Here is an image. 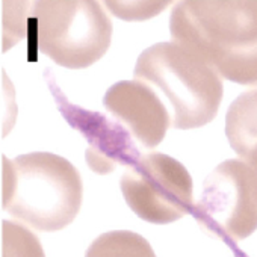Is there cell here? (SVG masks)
Instances as JSON below:
<instances>
[{"label":"cell","mask_w":257,"mask_h":257,"mask_svg":"<svg viewBox=\"0 0 257 257\" xmlns=\"http://www.w3.org/2000/svg\"><path fill=\"white\" fill-rule=\"evenodd\" d=\"M119 188L127 206L152 224L174 222L194 206L189 171L164 153L141 155L121 176Z\"/></svg>","instance_id":"cell-5"},{"label":"cell","mask_w":257,"mask_h":257,"mask_svg":"<svg viewBox=\"0 0 257 257\" xmlns=\"http://www.w3.org/2000/svg\"><path fill=\"white\" fill-rule=\"evenodd\" d=\"M230 147L249 165L257 180V86L234 98L225 113Z\"/></svg>","instance_id":"cell-9"},{"label":"cell","mask_w":257,"mask_h":257,"mask_svg":"<svg viewBox=\"0 0 257 257\" xmlns=\"http://www.w3.org/2000/svg\"><path fill=\"white\" fill-rule=\"evenodd\" d=\"M29 2L31 0H17V13H13L10 0H4V53L25 37Z\"/></svg>","instance_id":"cell-13"},{"label":"cell","mask_w":257,"mask_h":257,"mask_svg":"<svg viewBox=\"0 0 257 257\" xmlns=\"http://www.w3.org/2000/svg\"><path fill=\"white\" fill-rule=\"evenodd\" d=\"M4 228V257H46L40 239L25 225L5 219Z\"/></svg>","instance_id":"cell-11"},{"label":"cell","mask_w":257,"mask_h":257,"mask_svg":"<svg viewBox=\"0 0 257 257\" xmlns=\"http://www.w3.org/2000/svg\"><path fill=\"white\" fill-rule=\"evenodd\" d=\"M134 76L164 95L173 128L189 131L209 124L222 101L218 71L174 41L146 49L137 59Z\"/></svg>","instance_id":"cell-3"},{"label":"cell","mask_w":257,"mask_h":257,"mask_svg":"<svg viewBox=\"0 0 257 257\" xmlns=\"http://www.w3.org/2000/svg\"><path fill=\"white\" fill-rule=\"evenodd\" d=\"M85 257H156V254L141 234L131 230H113L95 237Z\"/></svg>","instance_id":"cell-10"},{"label":"cell","mask_w":257,"mask_h":257,"mask_svg":"<svg viewBox=\"0 0 257 257\" xmlns=\"http://www.w3.org/2000/svg\"><path fill=\"white\" fill-rule=\"evenodd\" d=\"M106 110L121 122L143 149L158 147L171 127L170 112L159 94L143 80H119L104 94Z\"/></svg>","instance_id":"cell-8"},{"label":"cell","mask_w":257,"mask_h":257,"mask_svg":"<svg viewBox=\"0 0 257 257\" xmlns=\"http://www.w3.org/2000/svg\"><path fill=\"white\" fill-rule=\"evenodd\" d=\"M112 16L125 22H144L159 16L174 0H101Z\"/></svg>","instance_id":"cell-12"},{"label":"cell","mask_w":257,"mask_h":257,"mask_svg":"<svg viewBox=\"0 0 257 257\" xmlns=\"http://www.w3.org/2000/svg\"><path fill=\"white\" fill-rule=\"evenodd\" d=\"M83 183L77 168L49 152L2 158V207L19 221L58 231L80 212Z\"/></svg>","instance_id":"cell-2"},{"label":"cell","mask_w":257,"mask_h":257,"mask_svg":"<svg viewBox=\"0 0 257 257\" xmlns=\"http://www.w3.org/2000/svg\"><path fill=\"white\" fill-rule=\"evenodd\" d=\"M32 22L38 50L70 70L91 67L110 46L112 22L100 0H34Z\"/></svg>","instance_id":"cell-4"},{"label":"cell","mask_w":257,"mask_h":257,"mask_svg":"<svg viewBox=\"0 0 257 257\" xmlns=\"http://www.w3.org/2000/svg\"><path fill=\"white\" fill-rule=\"evenodd\" d=\"M170 34L221 77L243 86L257 83V0H179Z\"/></svg>","instance_id":"cell-1"},{"label":"cell","mask_w":257,"mask_h":257,"mask_svg":"<svg viewBox=\"0 0 257 257\" xmlns=\"http://www.w3.org/2000/svg\"><path fill=\"white\" fill-rule=\"evenodd\" d=\"M44 79L61 115L88 143L85 159L95 174H110L118 167L132 165L141 156L135 140L121 122L101 112L71 103L49 68Z\"/></svg>","instance_id":"cell-7"},{"label":"cell","mask_w":257,"mask_h":257,"mask_svg":"<svg viewBox=\"0 0 257 257\" xmlns=\"http://www.w3.org/2000/svg\"><path fill=\"white\" fill-rule=\"evenodd\" d=\"M197 222L219 239H245L257 230V180L242 159L219 164L204 180L192 206Z\"/></svg>","instance_id":"cell-6"}]
</instances>
